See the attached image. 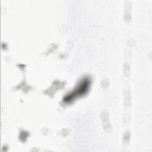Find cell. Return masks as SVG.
I'll use <instances>...</instances> for the list:
<instances>
[{"label": "cell", "mask_w": 152, "mask_h": 152, "mask_svg": "<svg viewBox=\"0 0 152 152\" xmlns=\"http://www.w3.org/2000/svg\"><path fill=\"white\" fill-rule=\"evenodd\" d=\"M90 84V80L86 77L82 79L72 91L68 93L64 98V102L69 103L74 100L77 97L82 96L87 93Z\"/></svg>", "instance_id": "obj_1"}]
</instances>
